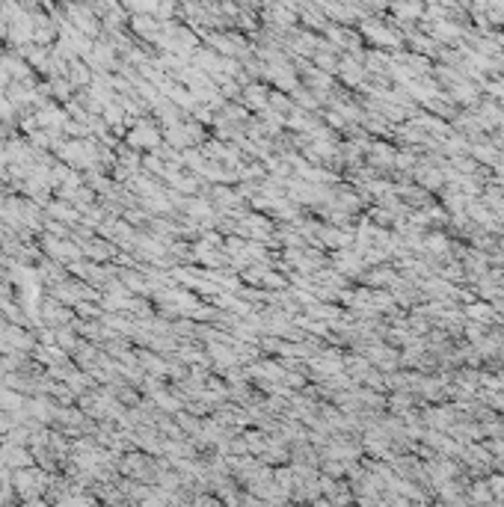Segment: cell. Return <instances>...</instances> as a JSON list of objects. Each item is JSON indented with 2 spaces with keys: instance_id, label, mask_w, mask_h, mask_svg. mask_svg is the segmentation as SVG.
<instances>
[{
  "instance_id": "cell-1",
  "label": "cell",
  "mask_w": 504,
  "mask_h": 507,
  "mask_svg": "<svg viewBox=\"0 0 504 507\" xmlns=\"http://www.w3.org/2000/svg\"><path fill=\"white\" fill-rule=\"evenodd\" d=\"M125 140H128L131 148L155 151V148H160V142H164V133H160L158 125H151L149 119H140V122H134V128L128 133H125Z\"/></svg>"
},
{
  "instance_id": "cell-2",
  "label": "cell",
  "mask_w": 504,
  "mask_h": 507,
  "mask_svg": "<svg viewBox=\"0 0 504 507\" xmlns=\"http://www.w3.org/2000/svg\"><path fill=\"white\" fill-rule=\"evenodd\" d=\"M42 249L51 255V261H60V264H77L80 261V244H75V240L68 237H53V235H45L42 237Z\"/></svg>"
},
{
  "instance_id": "cell-3",
  "label": "cell",
  "mask_w": 504,
  "mask_h": 507,
  "mask_svg": "<svg viewBox=\"0 0 504 507\" xmlns=\"http://www.w3.org/2000/svg\"><path fill=\"white\" fill-rule=\"evenodd\" d=\"M0 338H3V341L9 344V350H12V353L36 350V341H33V335L27 333L24 326H12V324H9V326L3 329V335H0Z\"/></svg>"
},
{
  "instance_id": "cell-4",
  "label": "cell",
  "mask_w": 504,
  "mask_h": 507,
  "mask_svg": "<svg viewBox=\"0 0 504 507\" xmlns=\"http://www.w3.org/2000/svg\"><path fill=\"white\" fill-rule=\"evenodd\" d=\"M66 77H68V83L75 89H89V86H92V71H89V66L84 60H71Z\"/></svg>"
},
{
  "instance_id": "cell-5",
  "label": "cell",
  "mask_w": 504,
  "mask_h": 507,
  "mask_svg": "<svg viewBox=\"0 0 504 507\" xmlns=\"http://www.w3.org/2000/svg\"><path fill=\"white\" fill-rule=\"evenodd\" d=\"M42 320H51V324H71L75 320V311L68 306H62L57 300H45V309H42Z\"/></svg>"
},
{
  "instance_id": "cell-6",
  "label": "cell",
  "mask_w": 504,
  "mask_h": 507,
  "mask_svg": "<svg viewBox=\"0 0 504 507\" xmlns=\"http://www.w3.org/2000/svg\"><path fill=\"white\" fill-rule=\"evenodd\" d=\"M48 213L53 220H62V222H77V208L75 205H68V202H51L48 205Z\"/></svg>"
},
{
  "instance_id": "cell-7",
  "label": "cell",
  "mask_w": 504,
  "mask_h": 507,
  "mask_svg": "<svg viewBox=\"0 0 504 507\" xmlns=\"http://www.w3.org/2000/svg\"><path fill=\"white\" fill-rule=\"evenodd\" d=\"M48 86H51V95L53 98H60V101H71V92H75V86L68 83V77H51L48 80Z\"/></svg>"
},
{
  "instance_id": "cell-8",
  "label": "cell",
  "mask_w": 504,
  "mask_h": 507,
  "mask_svg": "<svg viewBox=\"0 0 504 507\" xmlns=\"http://www.w3.org/2000/svg\"><path fill=\"white\" fill-rule=\"evenodd\" d=\"M368 359H371L374 365H380V368H394V365H398V353L386 350V347H374Z\"/></svg>"
},
{
  "instance_id": "cell-9",
  "label": "cell",
  "mask_w": 504,
  "mask_h": 507,
  "mask_svg": "<svg viewBox=\"0 0 504 507\" xmlns=\"http://www.w3.org/2000/svg\"><path fill=\"white\" fill-rule=\"evenodd\" d=\"M77 344H80L77 335L71 333L68 326H60V329H57V347H60L62 353H66V350H77Z\"/></svg>"
},
{
  "instance_id": "cell-10",
  "label": "cell",
  "mask_w": 504,
  "mask_h": 507,
  "mask_svg": "<svg viewBox=\"0 0 504 507\" xmlns=\"http://www.w3.org/2000/svg\"><path fill=\"white\" fill-rule=\"evenodd\" d=\"M341 77H344L347 83H356V80H362V68H359L356 62H344V66H341Z\"/></svg>"
},
{
  "instance_id": "cell-11",
  "label": "cell",
  "mask_w": 504,
  "mask_h": 507,
  "mask_svg": "<svg viewBox=\"0 0 504 507\" xmlns=\"http://www.w3.org/2000/svg\"><path fill=\"white\" fill-rule=\"evenodd\" d=\"M247 101L255 104V107H261V104L267 101V98H264V89H261V86H249V89H247Z\"/></svg>"
},
{
  "instance_id": "cell-12",
  "label": "cell",
  "mask_w": 504,
  "mask_h": 507,
  "mask_svg": "<svg viewBox=\"0 0 504 507\" xmlns=\"http://www.w3.org/2000/svg\"><path fill=\"white\" fill-rule=\"evenodd\" d=\"M75 315H80V317H101V311H98L95 306H89V302H77Z\"/></svg>"
},
{
  "instance_id": "cell-13",
  "label": "cell",
  "mask_w": 504,
  "mask_h": 507,
  "mask_svg": "<svg viewBox=\"0 0 504 507\" xmlns=\"http://www.w3.org/2000/svg\"><path fill=\"white\" fill-rule=\"evenodd\" d=\"M30 507H48V504H30Z\"/></svg>"
}]
</instances>
